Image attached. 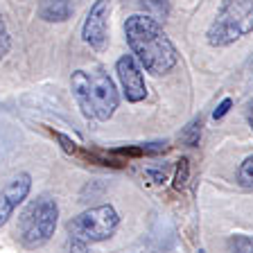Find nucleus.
<instances>
[{"label":"nucleus","mask_w":253,"mask_h":253,"mask_svg":"<svg viewBox=\"0 0 253 253\" xmlns=\"http://www.w3.org/2000/svg\"><path fill=\"white\" fill-rule=\"evenodd\" d=\"M70 88H73L82 113L97 122L111 120L120 104V95H118L113 79L102 68L75 70L70 77Z\"/></svg>","instance_id":"obj_2"},{"label":"nucleus","mask_w":253,"mask_h":253,"mask_svg":"<svg viewBox=\"0 0 253 253\" xmlns=\"http://www.w3.org/2000/svg\"><path fill=\"white\" fill-rule=\"evenodd\" d=\"M9 47H11V37H9V30H7L5 16L0 14V59L9 52Z\"/></svg>","instance_id":"obj_14"},{"label":"nucleus","mask_w":253,"mask_h":253,"mask_svg":"<svg viewBox=\"0 0 253 253\" xmlns=\"http://www.w3.org/2000/svg\"><path fill=\"white\" fill-rule=\"evenodd\" d=\"M201 126H204L201 118H195V120L190 122L183 131H181V142H185V145H190V147H195L197 142H199V138H201Z\"/></svg>","instance_id":"obj_11"},{"label":"nucleus","mask_w":253,"mask_h":253,"mask_svg":"<svg viewBox=\"0 0 253 253\" xmlns=\"http://www.w3.org/2000/svg\"><path fill=\"white\" fill-rule=\"evenodd\" d=\"M199 253H206V251H204V249H201V251H199Z\"/></svg>","instance_id":"obj_19"},{"label":"nucleus","mask_w":253,"mask_h":253,"mask_svg":"<svg viewBox=\"0 0 253 253\" xmlns=\"http://www.w3.org/2000/svg\"><path fill=\"white\" fill-rule=\"evenodd\" d=\"M129 5L138 7L140 11H145V16H152V18H168L169 14V0H125Z\"/></svg>","instance_id":"obj_10"},{"label":"nucleus","mask_w":253,"mask_h":253,"mask_svg":"<svg viewBox=\"0 0 253 253\" xmlns=\"http://www.w3.org/2000/svg\"><path fill=\"white\" fill-rule=\"evenodd\" d=\"M59 221V206L52 197L41 195L37 199H32L25 206V211L18 217V242L23 249L34 251L41 249L50 242V237L57 231Z\"/></svg>","instance_id":"obj_3"},{"label":"nucleus","mask_w":253,"mask_h":253,"mask_svg":"<svg viewBox=\"0 0 253 253\" xmlns=\"http://www.w3.org/2000/svg\"><path fill=\"white\" fill-rule=\"evenodd\" d=\"M118 226H120V215L111 204L93 206V208L79 212L77 217H73L66 224L68 235L75 237V240H82L86 244L104 242V240L113 237Z\"/></svg>","instance_id":"obj_5"},{"label":"nucleus","mask_w":253,"mask_h":253,"mask_svg":"<svg viewBox=\"0 0 253 253\" xmlns=\"http://www.w3.org/2000/svg\"><path fill=\"white\" fill-rule=\"evenodd\" d=\"M30 190H32V176L27 172H21L18 176H14L5 188L0 190V226H5L7 219L18 208V204H23L27 199Z\"/></svg>","instance_id":"obj_8"},{"label":"nucleus","mask_w":253,"mask_h":253,"mask_svg":"<svg viewBox=\"0 0 253 253\" xmlns=\"http://www.w3.org/2000/svg\"><path fill=\"white\" fill-rule=\"evenodd\" d=\"M116 73L122 84L126 102L138 104L147 97V84H145V75H142L140 63L136 61L133 54H122L116 61Z\"/></svg>","instance_id":"obj_7"},{"label":"nucleus","mask_w":253,"mask_h":253,"mask_svg":"<svg viewBox=\"0 0 253 253\" xmlns=\"http://www.w3.org/2000/svg\"><path fill=\"white\" fill-rule=\"evenodd\" d=\"M125 39L126 45L140 63V68L147 73L156 75H168L169 70L179 63V52L161 23L152 16L145 14H133L125 21Z\"/></svg>","instance_id":"obj_1"},{"label":"nucleus","mask_w":253,"mask_h":253,"mask_svg":"<svg viewBox=\"0 0 253 253\" xmlns=\"http://www.w3.org/2000/svg\"><path fill=\"white\" fill-rule=\"evenodd\" d=\"M190 161L188 158H181L179 165H176V174H174V185L176 188H183L185 183H188V174H190Z\"/></svg>","instance_id":"obj_15"},{"label":"nucleus","mask_w":253,"mask_h":253,"mask_svg":"<svg viewBox=\"0 0 253 253\" xmlns=\"http://www.w3.org/2000/svg\"><path fill=\"white\" fill-rule=\"evenodd\" d=\"M231 106H233V100H231V97H224V100L217 104V109L212 111V118H215V120H221V118L231 111Z\"/></svg>","instance_id":"obj_16"},{"label":"nucleus","mask_w":253,"mask_h":253,"mask_svg":"<svg viewBox=\"0 0 253 253\" xmlns=\"http://www.w3.org/2000/svg\"><path fill=\"white\" fill-rule=\"evenodd\" d=\"M70 253H88V244L82 242V240L70 237Z\"/></svg>","instance_id":"obj_17"},{"label":"nucleus","mask_w":253,"mask_h":253,"mask_svg":"<svg viewBox=\"0 0 253 253\" xmlns=\"http://www.w3.org/2000/svg\"><path fill=\"white\" fill-rule=\"evenodd\" d=\"M109 16L111 0H95L86 14L84 25H82V39L95 52H102L109 45Z\"/></svg>","instance_id":"obj_6"},{"label":"nucleus","mask_w":253,"mask_h":253,"mask_svg":"<svg viewBox=\"0 0 253 253\" xmlns=\"http://www.w3.org/2000/svg\"><path fill=\"white\" fill-rule=\"evenodd\" d=\"M70 14H73V7L68 0H41L39 5V16L45 23H63L70 18Z\"/></svg>","instance_id":"obj_9"},{"label":"nucleus","mask_w":253,"mask_h":253,"mask_svg":"<svg viewBox=\"0 0 253 253\" xmlns=\"http://www.w3.org/2000/svg\"><path fill=\"white\" fill-rule=\"evenodd\" d=\"M249 125H251V129H253V104H251V109H249Z\"/></svg>","instance_id":"obj_18"},{"label":"nucleus","mask_w":253,"mask_h":253,"mask_svg":"<svg viewBox=\"0 0 253 253\" xmlns=\"http://www.w3.org/2000/svg\"><path fill=\"white\" fill-rule=\"evenodd\" d=\"M253 32V0H221L206 39L212 47L233 45Z\"/></svg>","instance_id":"obj_4"},{"label":"nucleus","mask_w":253,"mask_h":253,"mask_svg":"<svg viewBox=\"0 0 253 253\" xmlns=\"http://www.w3.org/2000/svg\"><path fill=\"white\" fill-rule=\"evenodd\" d=\"M228 251L231 253H253V237L251 235H231L228 240Z\"/></svg>","instance_id":"obj_12"},{"label":"nucleus","mask_w":253,"mask_h":253,"mask_svg":"<svg viewBox=\"0 0 253 253\" xmlns=\"http://www.w3.org/2000/svg\"><path fill=\"white\" fill-rule=\"evenodd\" d=\"M237 183L247 190H253V156L242 161V165L237 169Z\"/></svg>","instance_id":"obj_13"}]
</instances>
